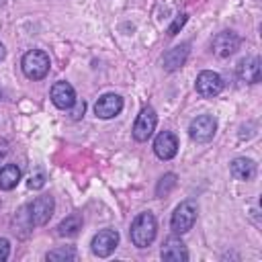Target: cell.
Returning <instances> with one entry per match:
<instances>
[{
	"instance_id": "cell-19",
	"label": "cell",
	"mask_w": 262,
	"mask_h": 262,
	"mask_svg": "<svg viewBox=\"0 0 262 262\" xmlns=\"http://www.w3.org/2000/svg\"><path fill=\"white\" fill-rule=\"evenodd\" d=\"M176 186V174H166V176H162L160 178V182H158V186H156V194L158 196H166L172 188Z\"/></svg>"
},
{
	"instance_id": "cell-15",
	"label": "cell",
	"mask_w": 262,
	"mask_h": 262,
	"mask_svg": "<svg viewBox=\"0 0 262 262\" xmlns=\"http://www.w3.org/2000/svg\"><path fill=\"white\" fill-rule=\"evenodd\" d=\"M237 74L244 82L248 84H256L260 82V76H262V68H260V59L258 57H250V59H244L237 68Z\"/></svg>"
},
{
	"instance_id": "cell-9",
	"label": "cell",
	"mask_w": 262,
	"mask_h": 262,
	"mask_svg": "<svg viewBox=\"0 0 262 262\" xmlns=\"http://www.w3.org/2000/svg\"><path fill=\"white\" fill-rule=\"evenodd\" d=\"M121 111H123V98L119 94H102L94 104V113L98 119H113Z\"/></svg>"
},
{
	"instance_id": "cell-13",
	"label": "cell",
	"mask_w": 262,
	"mask_h": 262,
	"mask_svg": "<svg viewBox=\"0 0 262 262\" xmlns=\"http://www.w3.org/2000/svg\"><path fill=\"white\" fill-rule=\"evenodd\" d=\"M162 260L166 262H186L188 252L180 237H168L162 246Z\"/></svg>"
},
{
	"instance_id": "cell-11",
	"label": "cell",
	"mask_w": 262,
	"mask_h": 262,
	"mask_svg": "<svg viewBox=\"0 0 262 262\" xmlns=\"http://www.w3.org/2000/svg\"><path fill=\"white\" fill-rule=\"evenodd\" d=\"M51 102L57 108H61V111L72 108V104L76 102V92H74L72 84H68V82H55L51 86Z\"/></svg>"
},
{
	"instance_id": "cell-8",
	"label": "cell",
	"mask_w": 262,
	"mask_h": 262,
	"mask_svg": "<svg viewBox=\"0 0 262 262\" xmlns=\"http://www.w3.org/2000/svg\"><path fill=\"white\" fill-rule=\"evenodd\" d=\"M119 244V233L115 229H102L92 237V252L100 258H106L115 252Z\"/></svg>"
},
{
	"instance_id": "cell-5",
	"label": "cell",
	"mask_w": 262,
	"mask_h": 262,
	"mask_svg": "<svg viewBox=\"0 0 262 262\" xmlns=\"http://www.w3.org/2000/svg\"><path fill=\"white\" fill-rule=\"evenodd\" d=\"M215 131H217V121L211 115H199L196 119L190 121V127H188L190 137L199 143H205V141L213 139Z\"/></svg>"
},
{
	"instance_id": "cell-18",
	"label": "cell",
	"mask_w": 262,
	"mask_h": 262,
	"mask_svg": "<svg viewBox=\"0 0 262 262\" xmlns=\"http://www.w3.org/2000/svg\"><path fill=\"white\" fill-rule=\"evenodd\" d=\"M80 229H82V217H80L78 213L68 215V217L57 225V233L63 235V237H72V235H76Z\"/></svg>"
},
{
	"instance_id": "cell-23",
	"label": "cell",
	"mask_w": 262,
	"mask_h": 262,
	"mask_svg": "<svg viewBox=\"0 0 262 262\" xmlns=\"http://www.w3.org/2000/svg\"><path fill=\"white\" fill-rule=\"evenodd\" d=\"M43 184H45V176L41 172H37V174H33L29 178V188H41Z\"/></svg>"
},
{
	"instance_id": "cell-12",
	"label": "cell",
	"mask_w": 262,
	"mask_h": 262,
	"mask_svg": "<svg viewBox=\"0 0 262 262\" xmlns=\"http://www.w3.org/2000/svg\"><path fill=\"white\" fill-rule=\"evenodd\" d=\"M154 151L160 160H172L178 151V139L170 131H162L154 141Z\"/></svg>"
},
{
	"instance_id": "cell-2",
	"label": "cell",
	"mask_w": 262,
	"mask_h": 262,
	"mask_svg": "<svg viewBox=\"0 0 262 262\" xmlns=\"http://www.w3.org/2000/svg\"><path fill=\"white\" fill-rule=\"evenodd\" d=\"M20 68L29 80H41L49 72V55L41 49H31L23 55Z\"/></svg>"
},
{
	"instance_id": "cell-10",
	"label": "cell",
	"mask_w": 262,
	"mask_h": 262,
	"mask_svg": "<svg viewBox=\"0 0 262 262\" xmlns=\"http://www.w3.org/2000/svg\"><path fill=\"white\" fill-rule=\"evenodd\" d=\"M239 49V37L231 31H223L213 39V53L217 57H229Z\"/></svg>"
},
{
	"instance_id": "cell-6",
	"label": "cell",
	"mask_w": 262,
	"mask_h": 262,
	"mask_svg": "<svg viewBox=\"0 0 262 262\" xmlns=\"http://www.w3.org/2000/svg\"><path fill=\"white\" fill-rule=\"evenodd\" d=\"M53 196L49 194H43V196H37L31 205H29V219L33 225H45L51 215H53Z\"/></svg>"
},
{
	"instance_id": "cell-3",
	"label": "cell",
	"mask_w": 262,
	"mask_h": 262,
	"mask_svg": "<svg viewBox=\"0 0 262 262\" xmlns=\"http://www.w3.org/2000/svg\"><path fill=\"white\" fill-rule=\"evenodd\" d=\"M196 215H199V207H196V203L194 201H182L178 207H176V211L172 213V231L174 233H186V231H190L192 229V225H194V221H196Z\"/></svg>"
},
{
	"instance_id": "cell-20",
	"label": "cell",
	"mask_w": 262,
	"mask_h": 262,
	"mask_svg": "<svg viewBox=\"0 0 262 262\" xmlns=\"http://www.w3.org/2000/svg\"><path fill=\"white\" fill-rule=\"evenodd\" d=\"M47 260H76V252L72 248H59L47 254Z\"/></svg>"
},
{
	"instance_id": "cell-16",
	"label": "cell",
	"mask_w": 262,
	"mask_h": 262,
	"mask_svg": "<svg viewBox=\"0 0 262 262\" xmlns=\"http://www.w3.org/2000/svg\"><path fill=\"white\" fill-rule=\"evenodd\" d=\"M229 170H231V176L237 180H252L256 174V164L250 158H235Z\"/></svg>"
},
{
	"instance_id": "cell-25",
	"label": "cell",
	"mask_w": 262,
	"mask_h": 262,
	"mask_svg": "<svg viewBox=\"0 0 262 262\" xmlns=\"http://www.w3.org/2000/svg\"><path fill=\"white\" fill-rule=\"evenodd\" d=\"M4 55H6V49H4V45L0 43V59H4Z\"/></svg>"
},
{
	"instance_id": "cell-14",
	"label": "cell",
	"mask_w": 262,
	"mask_h": 262,
	"mask_svg": "<svg viewBox=\"0 0 262 262\" xmlns=\"http://www.w3.org/2000/svg\"><path fill=\"white\" fill-rule=\"evenodd\" d=\"M186 55H188V43H182V45L172 47L170 51L164 53V59H162V61H164V70H168V72L178 70V68L184 63Z\"/></svg>"
},
{
	"instance_id": "cell-21",
	"label": "cell",
	"mask_w": 262,
	"mask_h": 262,
	"mask_svg": "<svg viewBox=\"0 0 262 262\" xmlns=\"http://www.w3.org/2000/svg\"><path fill=\"white\" fill-rule=\"evenodd\" d=\"M84 111H86V102H84V100H76V102L72 104V119H74V121L80 119V117L84 115Z\"/></svg>"
},
{
	"instance_id": "cell-22",
	"label": "cell",
	"mask_w": 262,
	"mask_h": 262,
	"mask_svg": "<svg viewBox=\"0 0 262 262\" xmlns=\"http://www.w3.org/2000/svg\"><path fill=\"white\" fill-rule=\"evenodd\" d=\"M186 23V14H180V16H176V20L170 25V29H168V35L172 37V35H176L178 33V29H182V25Z\"/></svg>"
},
{
	"instance_id": "cell-7",
	"label": "cell",
	"mask_w": 262,
	"mask_h": 262,
	"mask_svg": "<svg viewBox=\"0 0 262 262\" xmlns=\"http://www.w3.org/2000/svg\"><path fill=\"white\" fill-rule=\"evenodd\" d=\"M223 90V78L217 72L205 70L196 76V92L205 98H213Z\"/></svg>"
},
{
	"instance_id": "cell-4",
	"label": "cell",
	"mask_w": 262,
	"mask_h": 262,
	"mask_svg": "<svg viewBox=\"0 0 262 262\" xmlns=\"http://www.w3.org/2000/svg\"><path fill=\"white\" fill-rule=\"evenodd\" d=\"M156 123H158V115L151 106H143L141 113L137 115L135 119V125H133V137L135 141H147L156 129Z\"/></svg>"
},
{
	"instance_id": "cell-1",
	"label": "cell",
	"mask_w": 262,
	"mask_h": 262,
	"mask_svg": "<svg viewBox=\"0 0 262 262\" xmlns=\"http://www.w3.org/2000/svg\"><path fill=\"white\" fill-rule=\"evenodd\" d=\"M156 229H158L156 217H154L149 211L139 213V215L133 219L131 229H129V235H131L133 246H137V248H147V246L154 242V237H156Z\"/></svg>"
},
{
	"instance_id": "cell-24",
	"label": "cell",
	"mask_w": 262,
	"mask_h": 262,
	"mask_svg": "<svg viewBox=\"0 0 262 262\" xmlns=\"http://www.w3.org/2000/svg\"><path fill=\"white\" fill-rule=\"evenodd\" d=\"M8 254H10V244L6 237H0V262H4L8 258Z\"/></svg>"
},
{
	"instance_id": "cell-17",
	"label": "cell",
	"mask_w": 262,
	"mask_h": 262,
	"mask_svg": "<svg viewBox=\"0 0 262 262\" xmlns=\"http://www.w3.org/2000/svg\"><path fill=\"white\" fill-rule=\"evenodd\" d=\"M20 180V170L16 164H4L0 168V188L2 190H12Z\"/></svg>"
}]
</instances>
